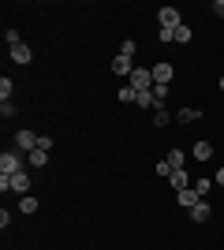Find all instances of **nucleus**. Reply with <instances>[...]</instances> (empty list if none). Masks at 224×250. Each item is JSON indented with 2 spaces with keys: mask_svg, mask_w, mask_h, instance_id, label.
<instances>
[{
  "mask_svg": "<svg viewBox=\"0 0 224 250\" xmlns=\"http://www.w3.org/2000/svg\"><path fill=\"white\" fill-rule=\"evenodd\" d=\"M26 157L19 153V149H4L0 153V176H15V172H26Z\"/></svg>",
  "mask_w": 224,
  "mask_h": 250,
  "instance_id": "f257e3e1",
  "label": "nucleus"
},
{
  "mask_svg": "<svg viewBox=\"0 0 224 250\" xmlns=\"http://www.w3.org/2000/svg\"><path fill=\"white\" fill-rule=\"evenodd\" d=\"M127 86L135 90V94L153 90V71H149V67H135V71H131V79H127Z\"/></svg>",
  "mask_w": 224,
  "mask_h": 250,
  "instance_id": "f03ea898",
  "label": "nucleus"
},
{
  "mask_svg": "<svg viewBox=\"0 0 224 250\" xmlns=\"http://www.w3.org/2000/svg\"><path fill=\"white\" fill-rule=\"evenodd\" d=\"M38 138L41 135H34V131H15V149H19V153H34V149H38Z\"/></svg>",
  "mask_w": 224,
  "mask_h": 250,
  "instance_id": "7ed1b4c3",
  "label": "nucleus"
},
{
  "mask_svg": "<svg viewBox=\"0 0 224 250\" xmlns=\"http://www.w3.org/2000/svg\"><path fill=\"white\" fill-rule=\"evenodd\" d=\"M157 19H161V30H176V26H183V19H180V11H176V8H161Z\"/></svg>",
  "mask_w": 224,
  "mask_h": 250,
  "instance_id": "20e7f679",
  "label": "nucleus"
},
{
  "mask_svg": "<svg viewBox=\"0 0 224 250\" xmlns=\"http://www.w3.org/2000/svg\"><path fill=\"white\" fill-rule=\"evenodd\" d=\"M8 190L26 194V190H30V172H15V176H8Z\"/></svg>",
  "mask_w": 224,
  "mask_h": 250,
  "instance_id": "39448f33",
  "label": "nucleus"
},
{
  "mask_svg": "<svg viewBox=\"0 0 224 250\" xmlns=\"http://www.w3.org/2000/svg\"><path fill=\"white\" fill-rule=\"evenodd\" d=\"M149 71H153V83H164V86H168V83H172V75H176V67H172L168 60H161L157 67H149Z\"/></svg>",
  "mask_w": 224,
  "mask_h": 250,
  "instance_id": "423d86ee",
  "label": "nucleus"
},
{
  "mask_svg": "<svg viewBox=\"0 0 224 250\" xmlns=\"http://www.w3.org/2000/svg\"><path fill=\"white\" fill-rule=\"evenodd\" d=\"M176 202H180L183 209H194L198 202H202V194H198L194 187H187V190H176Z\"/></svg>",
  "mask_w": 224,
  "mask_h": 250,
  "instance_id": "0eeeda50",
  "label": "nucleus"
},
{
  "mask_svg": "<svg viewBox=\"0 0 224 250\" xmlns=\"http://www.w3.org/2000/svg\"><path fill=\"white\" fill-rule=\"evenodd\" d=\"M187 213H191V220H194V224H205V220H209V217H213V209H209V202H198V206H194V209H187Z\"/></svg>",
  "mask_w": 224,
  "mask_h": 250,
  "instance_id": "6e6552de",
  "label": "nucleus"
},
{
  "mask_svg": "<svg viewBox=\"0 0 224 250\" xmlns=\"http://www.w3.org/2000/svg\"><path fill=\"white\" fill-rule=\"evenodd\" d=\"M112 71H116V75H127V79H131V71H135V63H131V56L116 52V56H112Z\"/></svg>",
  "mask_w": 224,
  "mask_h": 250,
  "instance_id": "1a4fd4ad",
  "label": "nucleus"
},
{
  "mask_svg": "<svg viewBox=\"0 0 224 250\" xmlns=\"http://www.w3.org/2000/svg\"><path fill=\"white\" fill-rule=\"evenodd\" d=\"M164 161L172 165V172H183V168H187V153H183V149H168Z\"/></svg>",
  "mask_w": 224,
  "mask_h": 250,
  "instance_id": "9d476101",
  "label": "nucleus"
},
{
  "mask_svg": "<svg viewBox=\"0 0 224 250\" xmlns=\"http://www.w3.org/2000/svg\"><path fill=\"white\" fill-rule=\"evenodd\" d=\"M191 157H194V161H209V157H213V146H209V142H194Z\"/></svg>",
  "mask_w": 224,
  "mask_h": 250,
  "instance_id": "9b49d317",
  "label": "nucleus"
},
{
  "mask_svg": "<svg viewBox=\"0 0 224 250\" xmlns=\"http://www.w3.org/2000/svg\"><path fill=\"white\" fill-rule=\"evenodd\" d=\"M26 165L30 168H45L49 165V153H45V149H34V153H26Z\"/></svg>",
  "mask_w": 224,
  "mask_h": 250,
  "instance_id": "f8f14e48",
  "label": "nucleus"
},
{
  "mask_svg": "<svg viewBox=\"0 0 224 250\" xmlns=\"http://www.w3.org/2000/svg\"><path fill=\"white\" fill-rule=\"evenodd\" d=\"M198 120H202V108H187V104L180 108V124H198Z\"/></svg>",
  "mask_w": 224,
  "mask_h": 250,
  "instance_id": "ddd939ff",
  "label": "nucleus"
},
{
  "mask_svg": "<svg viewBox=\"0 0 224 250\" xmlns=\"http://www.w3.org/2000/svg\"><path fill=\"white\" fill-rule=\"evenodd\" d=\"M30 56H34L30 45H15V49H11V60L15 63H30Z\"/></svg>",
  "mask_w": 224,
  "mask_h": 250,
  "instance_id": "4468645a",
  "label": "nucleus"
},
{
  "mask_svg": "<svg viewBox=\"0 0 224 250\" xmlns=\"http://www.w3.org/2000/svg\"><path fill=\"white\" fill-rule=\"evenodd\" d=\"M135 104H142V108H161V101L153 97V90H142V94H139V101H135Z\"/></svg>",
  "mask_w": 224,
  "mask_h": 250,
  "instance_id": "2eb2a0df",
  "label": "nucleus"
},
{
  "mask_svg": "<svg viewBox=\"0 0 224 250\" xmlns=\"http://www.w3.org/2000/svg\"><path fill=\"white\" fill-rule=\"evenodd\" d=\"M19 213H38V198H34V194H22L19 198Z\"/></svg>",
  "mask_w": 224,
  "mask_h": 250,
  "instance_id": "dca6fc26",
  "label": "nucleus"
},
{
  "mask_svg": "<svg viewBox=\"0 0 224 250\" xmlns=\"http://www.w3.org/2000/svg\"><path fill=\"white\" fill-rule=\"evenodd\" d=\"M153 124H157V127H168V124H172V116L164 112V104H161V108H153Z\"/></svg>",
  "mask_w": 224,
  "mask_h": 250,
  "instance_id": "f3484780",
  "label": "nucleus"
},
{
  "mask_svg": "<svg viewBox=\"0 0 224 250\" xmlns=\"http://www.w3.org/2000/svg\"><path fill=\"white\" fill-rule=\"evenodd\" d=\"M168 183H172L176 190H187V172H172V176H168Z\"/></svg>",
  "mask_w": 224,
  "mask_h": 250,
  "instance_id": "a211bd4d",
  "label": "nucleus"
},
{
  "mask_svg": "<svg viewBox=\"0 0 224 250\" xmlns=\"http://www.w3.org/2000/svg\"><path fill=\"white\" fill-rule=\"evenodd\" d=\"M176 42H180V45L191 42V26H187V22H183V26H176Z\"/></svg>",
  "mask_w": 224,
  "mask_h": 250,
  "instance_id": "6ab92c4d",
  "label": "nucleus"
},
{
  "mask_svg": "<svg viewBox=\"0 0 224 250\" xmlns=\"http://www.w3.org/2000/svg\"><path fill=\"white\" fill-rule=\"evenodd\" d=\"M0 101H11V79H8V75L0 79Z\"/></svg>",
  "mask_w": 224,
  "mask_h": 250,
  "instance_id": "aec40b11",
  "label": "nucleus"
},
{
  "mask_svg": "<svg viewBox=\"0 0 224 250\" xmlns=\"http://www.w3.org/2000/svg\"><path fill=\"white\" fill-rule=\"evenodd\" d=\"M194 190H198V194H202V198H205V194L213 190V179H198V183H194Z\"/></svg>",
  "mask_w": 224,
  "mask_h": 250,
  "instance_id": "412c9836",
  "label": "nucleus"
},
{
  "mask_svg": "<svg viewBox=\"0 0 224 250\" xmlns=\"http://www.w3.org/2000/svg\"><path fill=\"white\" fill-rule=\"evenodd\" d=\"M120 101H127V104H135V101H139V94H135V90H131V86H123V90H120Z\"/></svg>",
  "mask_w": 224,
  "mask_h": 250,
  "instance_id": "4be33fe9",
  "label": "nucleus"
},
{
  "mask_svg": "<svg viewBox=\"0 0 224 250\" xmlns=\"http://www.w3.org/2000/svg\"><path fill=\"white\" fill-rule=\"evenodd\" d=\"M153 97L164 104V97H168V86H164V83H153Z\"/></svg>",
  "mask_w": 224,
  "mask_h": 250,
  "instance_id": "5701e85b",
  "label": "nucleus"
},
{
  "mask_svg": "<svg viewBox=\"0 0 224 250\" xmlns=\"http://www.w3.org/2000/svg\"><path fill=\"white\" fill-rule=\"evenodd\" d=\"M4 42H8V49H15V45H22V38H19V30H8V34H4Z\"/></svg>",
  "mask_w": 224,
  "mask_h": 250,
  "instance_id": "b1692460",
  "label": "nucleus"
},
{
  "mask_svg": "<svg viewBox=\"0 0 224 250\" xmlns=\"http://www.w3.org/2000/svg\"><path fill=\"white\" fill-rule=\"evenodd\" d=\"M0 116H4V120H8V116H15V104H11V101H0Z\"/></svg>",
  "mask_w": 224,
  "mask_h": 250,
  "instance_id": "393cba45",
  "label": "nucleus"
},
{
  "mask_svg": "<svg viewBox=\"0 0 224 250\" xmlns=\"http://www.w3.org/2000/svg\"><path fill=\"white\" fill-rule=\"evenodd\" d=\"M157 176H164V179L172 176V165H168V161H157Z\"/></svg>",
  "mask_w": 224,
  "mask_h": 250,
  "instance_id": "a878e982",
  "label": "nucleus"
},
{
  "mask_svg": "<svg viewBox=\"0 0 224 250\" xmlns=\"http://www.w3.org/2000/svg\"><path fill=\"white\" fill-rule=\"evenodd\" d=\"M38 149H45V153H49V149H53V138L41 135V138H38Z\"/></svg>",
  "mask_w": 224,
  "mask_h": 250,
  "instance_id": "bb28decb",
  "label": "nucleus"
},
{
  "mask_svg": "<svg viewBox=\"0 0 224 250\" xmlns=\"http://www.w3.org/2000/svg\"><path fill=\"white\" fill-rule=\"evenodd\" d=\"M157 42H176V30H157Z\"/></svg>",
  "mask_w": 224,
  "mask_h": 250,
  "instance_id": "cd10ccee",
  "label": "nucleus"
},
{
  "mask_svg": "<svg viewBox=\"0 0 224 250\" xmlns=\"http://www.w3.org/2000/svg\"><path fill=\"white\" fill-rule=\"evenodd\" d=\"M213 15H217V19H224V0H213Z\"/></svg>",
  "mask_w": 224,
  "mask_h": 250,
  "instance_id": "c85d7f7f",
  "label": "nucleus"
},
{
  "mask_svg": "<svg viewBox=\"0 0 224 250\" xmlns=\"http://www.w3.org/2000/svg\"><path fill=\"white\" fill-rule=\"evenodd\" d=\"M217 183H221V187H224V165L217 168Z\"/></svg>",
  "mask_w": 224,
  "mask_h": 250,
  "instance_id": "c756f323",
  "label": "nucleus"
},
{
  "mask_svg": "<svg viewBox=\"0 0 224 250\" xmlns=\"http://www.w3.org/2000/svg\"><path fill=\"white\" fill-rule=\"evenodd\" d=\"M217 90H224V75H221V79H217Z\"/></svg>",
  "mask_w": 224,
  "mask_h": 250,
  "instance_id": "7c9ffc66",
  "label": "nucleus"
}]
</instances>
